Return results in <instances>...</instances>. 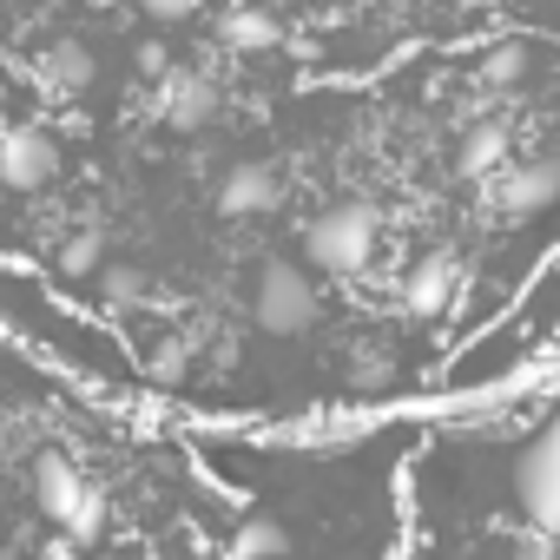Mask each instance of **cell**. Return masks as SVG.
Wrapping results in <instances>:
<instances>
[{
	"label": "cell",
	"instance_id": "cell-1",
	"mask_svg": "<svg viewBox=\"0 0 560 560\" xmlns=\"http://www.w3.org/2000/svg\"><path fill=\"white\" fill-rule=\"evenodd\" d=\"M34 508L54 521V527H67L73 540H93L100 527H106V494L80 475V462L73 455H60V448H40L34 455Z\"/></svg>",
	"mask_w": 560,
	"mask_h": 560
},
{
	"label": "cell",
	"instance_id": "cell-2",
	"mask_svg": "<svg viewBox=\"0 0 560 560\" xmlns=\"http://www.w3.org/2000/svg\"><path fill=\"white\" fill-rule=\"evenodd\" d=\"M250 317L264 337H311L317 317H324V298L311 284V270L291 264V257H270L257 270V284H250Z\"/></svg>",
	"mask_w": 560,
	"mask_h": 560
},
{
	"label": "cell",
	"instance_id": "cell-3",
	"mask_svg": "<svg viewBox=\"0 0 560 560\" xmlns=\"http://www.w3.org/2000/svg\"><path fill=\"white\" fill-rule=\"evenodd\" d=\"M376 244H383V218L370 205H324L311 224H304V257L317 270H370L376 264Z\"/></svg>",
	"mask_w": 560,
	"mask_h": 560
},
{
	"label": "cell",
	"instance_id": "cell-4",
	"mask_svg": "<svg viewBox=\"0 0 560 560\" xmlns=\"http://www.w3.org/2000/svg\"><path fill=\"white\" fill-rule=\"evenodd\" d=\"M514 501H521L534 534L553 527V422H534V435L514 462Z\"/></svg>",
	"mask_w": 560,
	"mask_h": 560
},
{
	"label": "cell",
	"instance_id": "cell-5",
	"mask_svg": "<svg viewBox=\"0 0 560 560\" xmlns=\"http://www.w3.org/2000/svg\"><path fill=\"white\" fill-rule=\"evenodd\" d=\"M218 106H224L218 80H211V73H191V67H172L165 86H159V100H152V113H159L172 132H205V126L218 119Z\"/></svg>",
	"mask_w": 560,
	"mask_h": 560
},
{
	"label": "cell",
	"instance_id": "cell-6",
	"mask_svg": "<svg viewBox=\"0 0 560 560\" xmlns=\"http://www.w3.org/2000/svg\"><path fill=\"white\" fill-rule=\"evenodd\" d=\"M54 172H60L54 132H40V126L0 132V185L8 191H40V185H54Z\"/></svg>",
	"mask_w": 560,
	"mask_h": 560
},
{
	"label": "cell",
	"instance_id": "cell-7",
	"mask_svg": "<svg viewBox=\"0 0 560 560\" xmlns=\"http://www.w3.org/2000/svg\"><path fill=\"white\" fill-rule=\"evenodd\" d=\"M553 191H560V165H553V159L508 165V172H501V185H494V218L527 224V218H540V211L553 205Z\"/></svg>",
	"mask_w": 560,
	"mask_h": 560
},
{
	"label": "cell",
	"instance_id": "cell-8",
	"mask_svg": "<svg viewBox=\"0 0 560 560\" xmlns=\"http://www.w3.org/2000/svg\"><path fill=\"white\" fill-rule=\"evenodd\" d=\"M277 205H284V172L270 159H237L218 185V211H231V218H270Z\"/></svg>",
	"mask_w": 560,
	"mask_h": 560
},
{
	"label": "cell",
	"instance_id": "cell-9",
	"mask_svg": "<svg viewBox=\"0 0 560 560\" xmlns=\"http://www.w3.org/2000/svg\"><path fill=\"white\" fill-rule=\"evenodd\" d=\"M462 304V264L455 257H422L409 277H402V311L416 324H435V317H455Z\"/></svg>",
	"mask_w": 560,
	"mask_h": 560
},
{
	"label": "cell",
	"instance_id": "cell-10",
	"mask_svg": "<svg viewBox=\"0 0 560 560\" xmlns=\"http://www.w3.org/2000/svg\"><path fill=\"white\" fill-rule=\"evenodd\" d=\"M93 54L80 47V40H54L47 54H40V86L54 93V100H80L86 86H93Z\"/></svg>",
	"mask_w": 560,
	"mask_h": 560
},
{
	"label": "cell",
	"instance_id": "cell-11",
	"mask_svg": "<svg viewBox=\"0 0 560 560\" xmlns=\"http://www.w3.org/2000/svg\"><path fill=\"white\" fill-rule=\"evenodd\" d=\"M508 165V126L501 119H475L462 139H455V172L462 178H494Z\"/></svg>",
	"mask_w": 560,
	"mask_h": 560
},
{
	"label": "cell",
	"instance_id": "cell-12",
	"mask_svg": "<svg viewBox=\"0 0 560 560\" xmlns=\"http://www.w3.org/2000/svg\"><path fill=\"white\" fill-rule=\"evenodd\" d=\"M277 40H284V27H277L270 14H257V8L224 14V47H231V54H270Z\"/></svg>",
	"mask_w": 560,
	"mask_h": 560
},
{
	"label": "cell",
	"instance_id": "cell-13",
	"mask_svg": "<svg viewBox=\"0 0 560 560\" xmlns=\"http://www.w3.org/2000/svg\"><path fill=\"white\" fill-rule=\"evenodd\" d=\"M527 73H534V40H494L481 54V80L488 86H521Z\"/></svg>",
	"mask_w": 560,
	"mask_h": 560
},
{
	"label": "cell",
	"instance_id": "cell-14",
	"mask_svg": "<svg viewBox=\"0 0 560 560\" xmlns=\"http://www.w3.org/2000/svg\"><path fill=\"white\" fill-rule=\"evenodd\" d=\"M93 291H100L106 311H132V304L145 298V277H139L132 264H100V270H93Z\"/></svg>",
	"mask_w": 560,
	"mask_h": 560
},
{
	"label": "cell",
	"instance_id": "cell-15",
	"mask_svg": "<svg viewBox=\"0 0 560 560\" xmlns=\"http://www.w3.org/2000/svg\"><path fill=\"white\" fill-rule=\"evenodd\" d=\"M231 553H237V560H284V553H291V534L277 527V521H244L237 540H231Z\"/></svg>",
	"mask_w": 560,
	"mask_h": 560
},
{
	"label": "cell",
	"instance_id": "cell-16",
	"mask_svg": "<svg viewBox=\"0 0 560 560\" xmlns=\"http://www.w3.org/2000/svg\"><path fill=\"white\" fill-rule=\"evenodd\" d=\"M106 264V244H100V231H73L67 244H60V270L67 277H93Z\"/></svg>",
	"mask_w": 560,
	"mask_h": 560
},
{
	"label": "cell",
	"instance_id": "cell-17",
	"mask_svg": "<svg viewBox=\"0 0 560 560\" xmlns=\"http://www.w3.org/2000/svg\"><path fill=\"white\" fill-rule=\"evenodd\" d=\"M132 8L145 14V21H159V27H178V21H191L205 0H132Z\"/></svg>",
	"mask_w": 560,
	"mask_h": 560
},
{
	"label": "cell",
	"instance_id": "cell-18",
	"mask_svg": "<svg viewBox=\"0 0 560 560\" xmlns=\"http://www.w3.org/2000/svg\"><path fill=\"white\" fill-rule=\"evenodd\" d=\"M139 73H152V80H165V73H172V60H165V47H139Z\"/></svg>",
	"mask_w": 560,
	"mask_h": 560
},
{
	"label": "cell",
	"instance_id": "cell-19",
	"mask_svg": "<svg viewBox=\"0 0 560 560\" xmlns=\"http://www.w3.org/2000/svg\"><path fill=\"white\" fill-rule=\"evenodd\" d=\"M0 560H8V547H0Z\"/></svg>",
	"mask_w": 560,
	"mask_h": 560
}]
</instances>
